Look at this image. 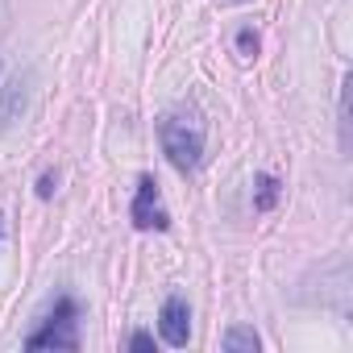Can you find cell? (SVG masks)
Listing matches in <instances>:
<instances>
[{
  "label": "cell",
  "instance_id": "7",
  "mask_svg": "<svg viewBox=\"0 0 353 353\" xmlns=\"http://www.w3.org/2000/svg\"><path fill=\"white\" fill-rule=\"evenodd\" d=\"M279 204V179L274 174H258V192H254V208L258 212H270Z\"/></svg>",
  "mask_w": 353,
  "mask_h": 353
},
{
  "label": "cell",
  "instance_id": "1",
  "mask_svg": "<svg viewBox=\"0 0 353 353\" xmlns=\"http://www.w3.org/2000/svg\"><path fill=\"white\" fill-rule=\"evenodd\" d=\"M158 141H162V154L170 158L174 170H196L204 162V121L196 108L188 112H166L158 121Z\"/></svg>",
  "mask_w": 353,
  "mask_h": 353
},
{
  "label": "cell",
  "instance_id": "9",
  "mask_svg": "<svg viewBox=\"0 0 353 353\" xmlns=\"http://www.w3.org/2000/svg\"><path fill=\"white\" fill-rule=\"evenodd\" d=\"M129 349L145 353V349H154V336H150V332H133V336H129Z\"/></svg>",
  "mask_w": 353,
  "mask_h": 353
},
{
  "label": "cell",
  "instance_id": "4",
  "mask_svg": "<svg viewBox=\"0 0 353 353\" xmlns=\"http://www.w3.org/2000/svg\"><path fill=\"white\" fill-rule=\"evenodd\" d=\"M158 332L174 349H183L192 341V312H188V299L183 295H166V303L158 312Z\"/></svg>",
  "mask_w": 353,
  "mask_h": 353
},
{
  "label": "cell",
  "instance_id": "2",
  "mask_svg": "<svg viewBox=\"0 0 353 353\" xmlns=\"http://www.w3.org/2000/svg\"><path fill=\"white\" fill-rule=\"evenodd\" d=\"M75 316H79L75 299H71V295H59V303H54V312L46 316V324L26 336V349H79Z\"/></svg>",
  "mask_w": 353,
  "mask_h": 353
},
{
  "label": "cell",
  "instance_id": "6",
  "mask_svg": "<svg viewBox=\"0 0 353 353\" xmlns=\"http://www.w3.org/2000/svg\"><path fill=\"white\" fill-rule=\"evenodd\" d=\"M221 349H225V353H258V349H262V341H258V332H254L250 324H233V328L225 332Z\"/></svg>",
  "mask_w": 353,
  "mask_h": 353
},
{
  "label": "cell",
  "instance_id": "3",
  "mask_svg": "<svg viewBox=\"0 0 353 353\" xmlns=\"http://www.w3.org/2000/svg\"><path fill=\"white\" fill-rule=\"evenodd\" d=\"M129 216H133V225L137 229H154V233H166L170 229V216H166V208H162V200H158V183L150 179V174H141L137 179V196H133V208H129Z\"/></svg>",
  "mask_w": 353,
  "mask_h": 353
},
{
  "label": "cell",
  "instance_id": "12",
  "mask_svg": "<svg viewBox=\"0 0 353 353\" xmlns=\"http://www.w3.org/2000/svg\"><path fill=\"white\" fill-rule=\"evenodd\" d=\"M0 71H5V67H0Z\"/></svg>",
  "mask_w": 353,
  "mask_h": 353
},
{
  "label": "cell",
  "instance_id": "11",
  "mask_svg": "<svg viewBox=\"0 0 353 353\" xmlns=\"http://www.w3.org/2000/svg\"><path fill=\"white\" fill-rule=\"evenodd\" d=\"M0 221H5V216H0Z\"/></svg>",
  "mask_w": 353,
  "mask_h": 353
},
{
  "label": "cell",
  "instance_id": "10",
  "mask_svg": "<svg viewBox=\"0 0 353 353\" xmlns=\"http://www.w3.org/2000/svg\"><path fill=\"white\" fill-rule=\"evenodd\" d=\"M54 183H59L54 174H42V179H38V196H42V200H50V196H54Z\"/></svg>",
  "mask_w": 353,
  "mask_h": 353
},
{
  "label": "cell",
  "instance_id": "5",
  "mask_svg": "<svg viewBox=\"0 0 353 353\" xmlns=\"http://www.w3.org/2000/svg\"><path fill=\"white\" fill-rule=\"evenodd\" d=\"M26 92H30V75H9L0 83V129H9L17 121V112L26 108Z\"/></svg>",
  "mask_w": 353,
  "mask_h": 353
},
{
  "label": "cell",
  "instance_id": "8",
  "mask_svg": "<svg viewBox=\"0 0 353 353\" xmlns=\"http://www.w3.org/2000/svg\"><path fill=\"white\" fill-rule=\"evenodd\" d=\"M237 50H241V59H258V34L250 26L237 30Z\"/></svg>",
  "mask_w": 353,
  "mask_h": 353
}]
</instances>
